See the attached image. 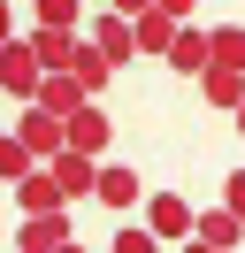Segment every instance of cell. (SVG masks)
<instances>
[{"label":"cell","mask_w":245,"mask_h":253,"mask_svg":"<svg viewBox=\"0 0 245 253\" xmlns=\"http://www.w3.org/2000/svg\"><path fill=\"white\" fill-rule=\"evenodd\" d=\"M161 8H168V16H176V23H184V16H192V8H199V0H161Z\"/></svg>","instance_id":"9a60e30c"},{"label":"cell","mask_w":245,"mask_h":253,"mask_svg":"<svg viewBox=\"0 0 245 253\" xmlns=\"http://www.w3.org/2000/svg\"><path fill=\"white\" fill-rule=\"evenodd\" d=\"M199 100H207V108H230V115H238V100H245V69L207 62V77H199Z\"/></svg>","instance_id":"52a82bcc"},{"label":"cell","mask_w":245,"mask_h":253,"mask_svg":"<svg viewBox=\"0 0 245 253\" xmlns=\"http://www.w3.org/2000/svg\"><path fill=\"white\" fill-rule=\"evenodd\" d=\"M92 39H100V46L115 54V62H130V54H138V16H122V8H107V16L92 23Z\"/></svg>","instance_id":"ba28073f"},{"label":"cell","mask_w":245,"mask_h":253,"mask_svg":"<svg viewBox=\"0 0 245 253\" xmlns=\"http://www.w3.org/2000/svg\"><path fill=\"white\" fill-rule=\"evenodd\" d=\"M31 16H39V23H69V31H77V0H31Z\"/></svg>","instance_id":"7c38bea8"},{"label":"cell","mask_w":245,"mask_h":253,"mask_svg":"<svg viewBox=\"0 0 245 253\" xmlns=\"http://www.w3.org/2000/svg\"><path fill=\"white\" fill-rule=\"evenodd\" d=\"M146 222L161 230V246H184V238H199V215L176 200V192H153V200H146Z\"/></svg>","instance_id":"7a4b0ae2"},{"label":"cell","mask_w":245,"mask_h":253,"mask_svg":"<svg viewBox=\"0 0 245 253\" xmlns=\"http://www.w3.org/2000/svg\"><path fill=\"white\" fill-rule=\"evenodd\" d=\"M161 62L176 69V77H207V62H214V31H192V23H184V31H176V46H168Z\"/></svg>","instance_id":"8992f818"},{"label":"cell","mask_w":245,"mask_h":253,"mask_svg":"<svg viewBox=\"0 0 245 253\" xmlns=\"http://www.w3.org/2000/svg\"><path fill=\"white\" fill-rule=\"evenodd\" d=\"M0 84H8V100H15V108H31V100H39L46 62L31 54V39H8V46H0Z\"/></svg>","instance_id":"6da1fadb"},{"label":"cell","mask_w":245,"mask_h":253,"mask_svg":"<svg viewBox=\"0 0 245 253\" xmlns=\"http://www.w3.org/2000/svg\"><path fill=\"white\" fill-rule=\"evenodd\" d=\"M15 207L23 215H46V207H69V192H61V176H54V161H39V169L15 184Z\"/></svg>","instance_id":"5b68a950"},{"label":"cell","mask_w":245,"mask_h":253,"mask_svg":"<svg viewBox=\"0 0 245 253\" xmlns=\"http://www.w3.org/2000/svg\"><path fill=\"white\" fill-rule=\"evenodd\" d=\"M176 31H184V23H176V16H168L161 0H153L146 16H138V54H168V46H176Z\"/></svg>","instance_id":"9c48e42d"},{"label":"cell","mask_w":245,"mask_h":253,"mask_svg":"<svg viewBox=\"0 0 245 253\" xmlns=\"http://www.w3.org/2000/svg\"><path fill=\"white\" fill-rule=\"evenodd\" d=\"M69 207H46V215H23V230H15V246H23V253H61V246H69Z\"/></svg>","instance_id":"3957f363"},{"label":"cell","mask_w":245,"mask_h":253,"mask_svg":"<svg viewBox=\"0 0 245 253\" xmlns=\"http://www.w3.org/2000/svg\"><path fill=\"white\" fill-rule=\"evenodd\" d=\"M222 200H230V207H238V215H245V169H238V176H230V184H222Z\"/></svg>","instance_id":"4fadbf2b"},{"label":"cell","mask_w":245,"mask_h":253,"mask_svg":"<svg viewBox=\"0 0 245 253\" xmlns=\"http://www.w3.org/2000/svg\"><path fill=\"white\" fill-rule=\"evenodd\" d=\"M69 146H84V154H107V115L92 108V100L69 115Z\"/></svg>","instance_id":"30bf717a"},{"label":"cell","mask_w":245,"mask_h":253,"mask_svg":"<svg viewBox=\"0 0 245 253\" xmlns=\"http://www.w3.org/2000/svg\"><path fill=\"white\" fill-rule=\"evenodd\" d=\"M107 8H122V16H146V8H153V0H107Z\"/></svg>","instance_id":"5bb4252c"},{"label":"cell","mask_w":245,"mask_h":253,"mask_svg":"<svg viewBox=\"0 0 245 253\" xmlns=\"http://www.w3.org/2000/svg\"><path fill=\"white\" fill-rule=\"evenodd\" d=\"M161 246V230L153 222H130V230H115V253H153Z\"/></svg>","instance_id":"8fae6325"},{"label":"cell","mask_w":245,"mask_h":253,"mask_svg":"<svg viewBox=\"0 0 245 253\" xmlns=\"http://www.w3.org/2000/svg\"><path fill=\"white\" fill-rule=\"evenodd\" d=\"M238 138H245V100H238Z\"/></svg>","instance_id":"2e32d148"},{"label":"cell","mask_w":245,"mask_h":253,"mask_svg":"<svg viewBox=\"0 0 245 253\" xmlns=\"http://www.w3.org/2000/svg\"><path fill=\"white\" fill-rule=\"evenodd\" d=\"M92 200H100L107 215H122V207H138V200H146V184H138V169H130V161H100V192H92Z\"/></svg>","instance_id":"277c9868"}]
</instances>
